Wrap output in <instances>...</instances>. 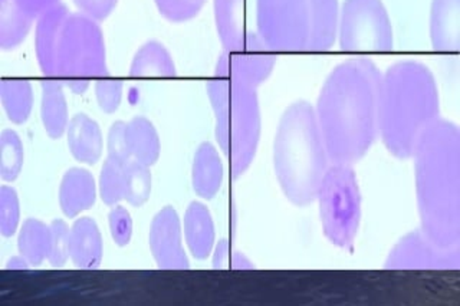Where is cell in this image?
Here are the masks:
<instances>
[{
	"mask_svg": "<svg viewBox=\"0 0 460 306\" xmlns=\"http://www.w3.org/2000/svg\"><path fill=\"white\" fill-rule=\"evenodd\" d=\"M160 15L174 23H183L196 18L201 11V4L191 0H155Z\"/></svg>",
	"mask_w": 460,
	"mask_h": 306,
	"instance_id": "d6a6232c",
	"label": "cell"
},
{
	"mask_svg": "<svg viewBox=\"0 0 460 306\" xmlns=\"http://www.w3.org/2000/svg\"><path fill=\"white\" fill-rule=\"evenodd\" d=\"M68 148L72 157L84 164L100 162L104 150L102 131L95 119L86 114H76L71 118L66 130Z\"/></svg>",
	"mask_w": 460,
	"mask_h": 306,
	"instance_id": "ac0fdd59",
	"label": "cell"
},
{
	"mask_svg": "<svg viewBox=\"0 0 460 306\" xmlns=\"http://www.w3.org/2000/svg\"><path fill=\"white\" fill-rule=\"evenodd\" d=\"M191 2H196V4H201V6H203V4H205L206 0H191Z\"/></svg>",
	"mask_w": 460,
	"mask_h": 306,
	"instance_id": "f35d334b",
	"label": "cell"
},
{
	"mask_svg": "<svg viewBox=\"0 0 460 306\" xmlns=\"http://www.w3.org/2000/svg\"><path fill=\"white\" fill-rule=\"evenodd\" d=\"M36 21V58L45 78L84 94L91 81L107 75L104 33L98 21L62 4Z\"/></svg>",
	"mask_w": 460,
	"mask_h": 306,
	"instance_id": "3957f363",
	"label": "cell"
},
{
	"mask_svg": "<svg viewBox=\"0 0 460 306\" xmlns=\"http://www.w3.org/2000/svg\"><path fill=\"white\" fill-rule=\"evenodd\" d=\"M25 152L19 134L4 130L0 136V176L4 181H14L21 174Z\"/></svg>",
	"mask_w": 460,
	"mask_h": 306,
	"instance_id": "4316f807",
	"label": "cell"
},
{
	"mask_svg": "<svg viewBox=\"0 0 460 306\" xmlns=\"http://www.w3.org/2000/svg\"><path fill=\"white\" fill-rule=\"evenodd\" d=\"M338 42L347 54H385L394 37L383 0H344L338 18Z\"/></svg>",
	"mask_w": 460,
	"mask_h": 306,
	"instance_id": "9c48e42d",
	"label": "cell"
},
{
	"mask_svg": "<svg viewBox=\"0 0 460 306\" xmlns=\"http://www.w3.org/2000/svg\"><path fill=\"white\" fill-rule=\"evenodd\" d=\"M52 246L50 224L40 219H28L22 224L18 236L19 255L23 256L32 267H40L48 260Z\"/></svg>",
	"mask_w": 460,
	"mask_h": 306,
	"instance_id": "603a6c76",
	"label": "cell"
},
{
	"mask_svg": "<svg viewBox=\"0 0 460 306\" xmlns=\"http://www.w3.org/2000/svg\"><path fill=\"white\" fill-rule=\"evenodd\" d=\"M256 90L232 76L217 74L208 83V97L215 112L216 140L234 179L248 171L258 152L262 117Z\"/></svg>",
	"mask_w": 460,
	"mask_h": 306,
	"instance_id": "52a82bcc",
	"label": "cell"
},
{
	"mask_svg": "<svg viewBox=\"0 0 460 306\" xmlns=\"http://www.w3.org/2000/svg\"><path fill=\"white\" fill-rule=\"evenodd\" d=\"M315 202L325 238L337 248L351 250L361 222V193L352 166L331 164Z\"/></svg>",
	"mask_w": 460,
	"mask_h": 306,
	"instance_id": "ba28073f",
	"label": "cell"
},
{
	"mask_svg": "<svg viewBox=\"0 0 460 306\" xmlns=\"http://www.w3.org/2000/svg\"><path fill=\"white\" fill-rule=\"evenodd\" d=\"M0 98L7 118L13 124H25L33 107V90L26 80H4L0 83Z\"/></svg>",
	"mask_w": 460,
	"mask_h": 306,
	"instance_id": "d4e9b609",
	"label": "cell"
},
{
	"mask_svg": "<svg viewBox=\"0 0 460 306\" xmlns=\"http://www.w3.org/2000/svg\"><path fill=\"white\" fill-rule=\"evenodd\" d=\"M31 267H32V265L22 255L13 256V258L9 259V262L6 263V269L9 270H25L29 269Z\"/></svg>",
	"mask_w": 460,
	"mask_h": 306,
	"instance_id": "74e56055",
	"label": "cell"
},
{
	"mask_svg": "<svg viewBox=\"0 0 460 306\" xmlns=\"http://www.w3.org/2000/svg\"><path fill=\"white\" fill-rule=\"evenodd\" d=\"M272 162L285 197L296 207L313 205L332 162L309 102H294L280 117Z\"/></svg>",
	"mask_w": 460,
	"mask_h": 306,
	"instance_id": "5b68a950",
	"label": "cell"
},
{
	"mask_svg": "<svg viewBox=\"0 0 460 306\" xmlns=\"http://www.w3.org/2000/svg\"><path fill=\"white\" fill-rule=\"evenodd\" d=\"M102 234L95 220L91 217L76 219L71 226L69 256L78 269L93 270L102 262Z\"/></svg>",
	"mask_w": 460,
	"mask_h": 306,
	"instance_id": "9a60e30c",
	"label": "cell"
},
{
	"mask_svg": "<svg viewBox=\"0 0 460 306\" xmlns=\"http://www.w3.org/2000/svg\"><path fill=\"white\" fill-rule=\"evenodd\" d=\"M107 152V159L119 162L121 166L131 160L128 141H127L126 121H115L108 131Z\"/></svg>",
	"mask_w": 460,
	"mask_h": 306,
	"instance_id": "e575fe53",
	"label": "cell"
},
{
	"mask_svg": "<svg viewBox=\"0 0 460 306\" xmlns=\"http://www.w3.org/2000/svg\"><path fill=\"white\" fill-rule=\"evenodd\" d=\"M35 19L16 4V0H0V47L11 51L25 40Z\"/></svg>",
	"mask_w": 460,
	"mask_h": 306,
	"instance_id": "cb8c5ba5",
	"label": "cell"
},
{
	"mask_svg": "<svg viewBox=\"0 0 460 306\" xmlns=\"http://www.w3.org/2000/svg\"><path fill=\"white\" fill-rule=\"evenodd\" d=\"M108 224L115 245L119 248L128 245L133 236V219L128 210L122 205H112L111 212L108 214Z\"/></svg>",
	"mask_w": 460,
	"mask_h": 306,
	"instance_id": "836d02e7",
	"label": "cell"
},
{
	"mask_svg": "<svg viewBox=\"0 0 460 306\" xmlns=\"http://www.w3.org/2000/svg\"><path fill=\"white\" fill-rule=\"evenodd\" d=\"M124 171V200L134 207H141L147 203L151 196L150 167L144 166L136 160H129L122 167Z\"/></svg>",
	"mask_w": 460,
	"mask_h": 306,
	"instance_id": "484cf974",
	"label": "cell"
},
{
	"mask_svg": "<svg viewBox=\"0 0 460 306\" xmlns=\"http://www.w3.org/2000/svg\"><path fill=\"white\" fill-rule=\"evenodd\" d=\"M414 181L420 231L442 248L460 246V131L438 118L414 148Z\"/></svg>",
	"mask_w": 460,
	"mask_h": 306,
	"instance_id": "7a4b0ae2",
	"label": "cell"
},
{
	"mask_svg": "<svg viewBox=\"0 0 460 306\" xmlns=\"http://www.w3.org/2000/svg\"><path fill=\"white\" fill-rule=\"evenodd\" d=\"M21 222V202L13 188H0V233L4 238H12L18 231Z\"/></svg>",
	"mask_w": 460,
	"mask_h": 306,
	"instance_id": "f1b7e54d",
	"label": "cell"
},
{
	"mask_svg": "<svg viewBox=\"0 0 460 306\" xmlns=\"http://www.w3.org/2000/svg\"><path fill=\"white\" fill-rule=\"evenodd\" d=\"M74 4L79 12L102 22L117 8L119 0H74Z\"/></svg>",
	"mask_w": 460,
	"mask_h": 306,
	"instance_id": "d590c367",
	"label": "cell"
},
{
	"mask_svg": "<svg viewBox=\"0 0 460 306\" xmlns=\"http://www.w3.org/2000/svg\"><path fill=\"white\" fill-rule=\"evenodd\" d=\"M215 23L225 51L243 45L248 30V0H213Z\"/></svg>",
	"mask_w": 460,
	"mask_h": 306,
	"instance_id": "2e32d148",
	"label": "cell"
},
{
	"mask_svg": "<svg viewBox=\"0 0 460 306\" xmlns=\"http://www.w3.org/2000/svg\"><path fill=\"white\" fill-rule=\"evenodd\" d=\"M59 205L62 213L69 219L78 217L81 213L90 210L97 200V184L93 174L85 169L74 167L62 177L59 186Z\"/></svg>",
	"mask_w": 460,
	"mask_h": 306,
	"instance_id": "5bb4252c",
	"label": "cell"
},
{
	"mask_svg": "<svg viewBox=\"0 0 460 306\" xmlns=\"http://www.w3.org/2000/svg\"><path fill=\"white\" fill-rule=\"evenodd\" d=\"M385 267L387 270H459L460 246L442 248L417 229L395 243Z\"/></svg>",
	"mask_w": 460,
	"mask_h": 306,
	"instance_id": "30bf717a",
	"label": "cell"
},
{
	"mask_svg": "<svg viewBox=\"0 0 460 306\" xmlns=\"http://www.w3.org/2000/svg\"><path fill=\"white\" fill-rule=\"evenodd\" d=\"M383 74L371 59L335 66L316 100V121L332 164L354 166L380 137Z\"/></svg>",
	"mask_w": 460,
	"mask_h": 306,
	"instance_id": "6da1fadb",
	"label": "cell"
},
{
	"mask_svg": "<svg viewBox=\"0 0 460 306\" xmlns=\"http://www.w3.org/2000/svg\"><path fill=\"white\" fill-rule=\"evenodd\" d=\"M225 179V167L219 152L208 141L199 145L191 166V186L199 197L210 200L219 193Z\"/></svg>",
	"mask_w": 460,
	"mask_h": 306,
	"instance_id": "d6986e66",
	"label": "cell"
},
{
	"mask_svg": "<svg viewBox=\"0 0 460 306\" xmlns=\"http://www.w3.org/2000/svg\"><path fill=\"white\" fill-rule=\"evenodd\" d=\"M275 66L277 52H273L258 33L251 32L242 47L234 51L223 49L216 62L215 74L232 76L258 88L270 78Z\"/></svg>",
	"mask_w": 460,
	"mask_h": 306,
	"instance_id": "8fae6325",
	"label": "cell"
},
{
	"mask_svg": "<svg viewBox=\"0 0 460 306\" xmlns=\"http://www.w3.org/2000/svg\"><path fill=\"white\" fill-rule=\"evenodd\" d=\"M431 47L438 54L460 49V0H433L430 9Z\"/></svg>",
	"mask_w": 460,
	"mask_h": 306,
	"instance_id": "4fadbf2b",
	"label": "cell"
},
{
	"mask_svg": "<svg viewBox=\"0 0 460 306\" xmlns=\"http://www.w3.org/2000/svg\"><path fill=\"white\" fill-rule=\"evenodd\" d=\"M50 229H52V246H50L48 262L54 267H61L71 259V256H69L71 227L68 226L65 220L55 219L50 223Z\"/></svg>",
	"mask_w": 460,
	"mask_h": 306,
	"instance_id": "1f68e13d",
	"label": "cell"
},
{
	"mask_svg": "<svg viewBox=\"0 0 460 306\" xmlns=\"http://www.w3.org/2000/svg\"><path fill=\"white\" fill-rule=\"evenodd\" d=\"M176 64L167 48L158 40H148L134 55L129 66L131 78H174Z\"/></svg>",
	"mask_w": 460,
	"mask_h": 306,
	"instance_id": "44dd1931",
	"label": "cell"
},
{
	"mask_svg": "<svg viewBox=\"0 0 460 306\" xmlns=\"http://www.w3.org/2000/svg\"><path fill=\"white\" fill-rule=\"evenodd\" d=\"M338 18V0H256V33L277 54L330 51Z\"/></svg>",
	"mask_w": 460,
	"mask_h": 306,
	"instance_id": "8992f818",
	"label": "cell"
},
{
	"mask_svg": "<svg viewBox=\"0 0 460 306\" xmlns=\"http://www.w3.org/2000/svg\"><path fill=\"white\" fill-rule=\"evenodd\" d=\"M16 4L21 6L29 16L33 19L40 18L43 12L54 8L55 4H59V0H16Z\"/></svg>",
	"mask_w": 460,
	"mask_h": 306,
	"instance_id": "8d00e7d4",
	"label": "cell"
},
{
	"mask_svg": "<svg viewBox=\"0 0 460 306\" xmlns=\"http://www.w3.org/2000/svg\"><path fill=\"white\" fill-rule=\"evenodd\" d=\"M183 229L191 255L199 260L208 259L216 246L215 222L210 210L203 203H190L184 213Z\"/></svg>",
	"mask_w": 460,
	"mask_h": 306,
	"instance_id": "e0dca14e",
	"label": "cell"
},
{
	"mask_svg": "<svg viewBox=\"0 0 460 306\" xmlns=\"http://www.w3.org/2000/svg\"><path fill=\"white\" fill-rule=\"evenodd\" d=\"M61 81L45 78L42 81V101H40V119L48 136L54 140L61 138L68 130V104Z\"/></svg>",
	"mask_w": 460,
	"mask_h": 306,
	"instance_id": "ffe728a7",
	"label": "cell"
},
{
	"mask_svg": "<svg viewBox=\"0 0 460 306\" xmlns=\"http://www.w3.org/2000/svg\"><path fill=\"white\" fill-rule=\"evenodd\" d=\"M121 164L107 159L100 174L101 200L107 205H119L124 200V171Z\"/></svg>",
	"mask_w": 460,
	"mask_h": 306,
	"instance_id": "83f0119b",
	"label": "cell"
},
{
	"mask_svg": "<svg viewBox=\"0 0 460 306\" xmlns=\"http://www.w3.org/2000/svg\"><path fill=\"white\" fill-rule=\"evenodd\" d=\"M148 245L158 269L187 270L190 267L184 252L181 220L172 205L160 210L151 222Z\"/></svg>",
	"mask_w": 460,
	"mask_h": 306,
	"instance_id": "7c38bea8",
	"label": "cell"
},
{
	"mask_svg": "<svg viewBox=\"0 0 460 306\" xmlns=\"http://www.w3.org/2000/svg\"><path fill=\"white\" fill-rule=\"evenodd\" d=\"M127 141H128L131 160L144 166H155L162 153V141L155 124L146 117H134L127 123Z\"/></svg>",
	"mask_w": 460,
	"mask_h": 306,
	"instance_id": "7402d4cb",
	"label": "cell"
},
{
	"mask_svg": "<svg viewBox=\"0 0 460 306\" xmlns=\"http://www.w3.org/2000/svg\"><path fill=\"white\" fill-rule=\"evenodd\" d=\"M213 269L216 270H252L255 265L241 250H237L229 240L222 239L213 249Z\"/></svg>",
	"mask_w": 460,
	"mask_h": 306,
	"instance_id": "f546056e",
	"label": "cell"
},
{
	"mask_svg": "<svg viewBox=\"0 0 460 306\" xmlns=\"http://www.w3.org/2000/svg\"><path fill=\"white\" fill-rule=\"evenodd\" d=\"M122 88H124L122 81L114 78L110 74L95 80L93 90H95L98 105H100L102 111L112 114L119 109L122 100Z\"/></svg>",
	"mask_w": 460,
	"mask_h": 306,
	"instance_id": "4dcf8cb0",
	"label": "cell"
},
{
	"mask_svg": "<svg viewBox=\"0 0 460 306\" xmlns=\"http://www.w3.org/2000/svg\"><path fill=\"white\" fill-rule=\"evenodd\" d=\"M440 118L435 75L413 59L388 66L381 80L380 138L395 159L413 157L423 131Z\"/></svg>",
	"mask_w": 460,
	"mask_h": 306,
	"instance_id": "277c9868",
	"label": "cell"
}]
</instances>
